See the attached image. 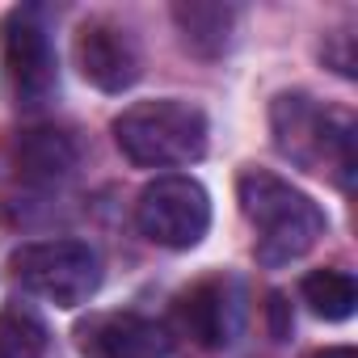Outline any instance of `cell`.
Wrapping results in <instances>:
<instances>
[{"instance_id": "6da1fadb", "label": "cell", "mask_w": 358, "mask_h": 358, "mask_svg": "<svg viewBox=\"0 0 358 358\" xmlns=\"http://www.w3.org/2000/svg\"><path fill=\"white\" fill-rule=\"evenodd\" d=\"M236 199L257 232L262 266H287L324 236V211L270 169H245L236 177Z\"/></svg>"}, {"instance_id": "7a4b0ae2", "label": "cell", "mask_w": 358, "mask_h": 358, "mask_svg": "<svg viewBox=\"0 0 358 358\" xmlns=\"http://www.w3.org/2000/svg\"><path fill=\"white\" fill-rule=\"evenodd\" d=\"M270 135L278 156L308 173H333L341 186L354 177V118L316 101L312 93H278L270 101Z\"/></svg>"}, {"instance_id": "3957f363", "label": "cell", "mask_w": 358, "mask_h": 358, "mask_svg": "<svg viewBox=\"0 0 358 358\" xmlns=\"http://www.w3.org/2000/svg\"><path fill=\"white\" fill-rule=\"evenodd\" d=\"M211 139V122L194 101H135L114 118V143L139 169H177L203 160Z\"/></svg>"}, {"instance_id": "277c9868", "label": "cell", "mask_w": 358, "mask_h": 358, "mask_svg": "<svg viewBox=\"0 0 358 358\" xmlns=\"http://www.w3.org/2000/svg\"><path fill=\"white\" fill-rule=\"evenodd\" d=\"M9 266L30 295L55 308H80L101 287V257L85 241H34L22 245Z\"/></svg>"}, {"instance_id": "5b68a950", "label": "cell", "mask_w": 358, "mask_h": 358, "mask_svg": "<svg viewBox=\"0 0 358 358\" xmlns=\"http://www.w3.org/2000/svg\"><path fill=\"white\" fill-rule=\"evenodd\" d=\"M135 228L160 249H194L211 228V199L194 177H156L139 190Z\"/></svg>"}, {"instance_id": "8992f818", "label": "cell", "mask_w": 358, "mask_h": 358, "mask_svg": "<svg viewBox=\"0 0 358 358\" xmlns=\"http://www.w3.org/2000/svg\"><path fill=\"white\" fill-rule=\"evenodd\" d=\"M0 64L13 106L38 110L55 93V51L34 9H13L0 22Z\"/></svg>"}, {"instance_id": "52a82bcc", "label": "cell", "mask_w": 358, "mask_h": 358, "mask_svg": "<svg viewBox=\"0 0 358 358\" xmlns=\"http://www.w3.org/2000/svg\"><path fill=\"white\" fill-rule=\"evenodd\" d=\"M76 68L80 76L101 93H122L139 80V47L131 30H122L110 17H89L76 30Z\"/></svg>"}, {"instance_id": "ba28073f", "label": "cell", "mask_w": 358, "mask_h": 358, "mask_svg": "<svg viewBox=\"0 0 358 358\" xmlns=\"http://www.w3.org/2000/svg\"><path fill=\"white\" fill-rule=\"evenodd\" d=\"M173 316L194 345L220 350L241 333V287L232 278H207L177 299Z\"/></svg>"}, {"instance_id": "9c48e42d", "label": "cell", "mask_w": 358, "mask_h": 358, "mask_svg": "<svg viewBox=\"0 0 358 358\" xmlns=\"http://www.w3.org/2000/svg\"><path fill=\"white\" fill-rule=\"evenodd\" d=\"M85 358H164L169 337L156 320L135 312H101L76 329Z\"/></svg>"}, {"instance_id": "30bf717a", "label": "cell", "mask_w": 358, "mask_h": 358, "mask_svg": "<svg viewBox=\"0 0 358 358\" xmlns=\"http://www.w3.org/2000/svg\"><path fill=\"white\" fill-rule=\"evenodd\" d=\"M80 152H76V139L68 131H55V127H30L13 139V169L22 182L30 186H55L64 177H72Z\"/></svg>"}, {"instance_id": "8fae6325", "label": "cell", "mask_w": 358, "mask_h": 358, "mask_svg": "<svg viewBox=\"0 0 358 358\" xmlns=\"http://www.w3.org/2000/svg\"><path fill=\"white\" fill-rule=\"evenodd\" d=\"M173 26H177L190 55L220 59L236 34V9L211 5V0H182V5H173Z\"/></svg>"}, {"instance_id": "7c38bea8", "label": "cell", "mask_w": 358, "mask_h": 358, "mask_svg": "<svg viewBox=\"0 0 358 358\" xmlns=\"http://www.w3.org/2000/svg\"><path fill=\"white\" fill-rule=\"evenodd\" d=\"M299 291H303V303H308L320 320H345V316H354L358 282H354V274H345V270H312Z\"/></svg>"}, {"instance_id": "4fadbf2b", "label": "cell", "mask_w": 358, "mask_h": 358, "mask_svg": "<svg viewBox=\"0 0 358 358\" xmlns=\"http://www.w3.org/2000/svg\"><path fill=\"white\" fill-rule=\"evenodd\" d=\"M43 350H47V324L30 308L13 303L0 312V358H43Z\"/></svg>"}, {"instance_id": "5bb4252c", "label": "cell", "mask_w": 358, "mask_h": 358, "mask_svg": "<svg viewBox=\"0 0 358 358\" xmlns=\"http://www.w3.org/2000/svg\"><path fill=\"white\" fill-rule=\"evenodd\" d=\"M324 59H329V68L337 72V76H354V38L350 34H329V43H324Z\"/></svg>"}, {"instance_id": "9a60e30c", "label": "cell", "mask_w": 358, "mask_h": 358, "mask_svg": "<svg viewBox=\"0 0 358 358\" xmlns=\"http://www.w3.org/2000/svg\"><path fill=\"white\" fill-rule=\"evenodd\" d=\"M312 358H354V350H350V345H329V350H320V354H312Z\"/></svg>"}]
</instances>
